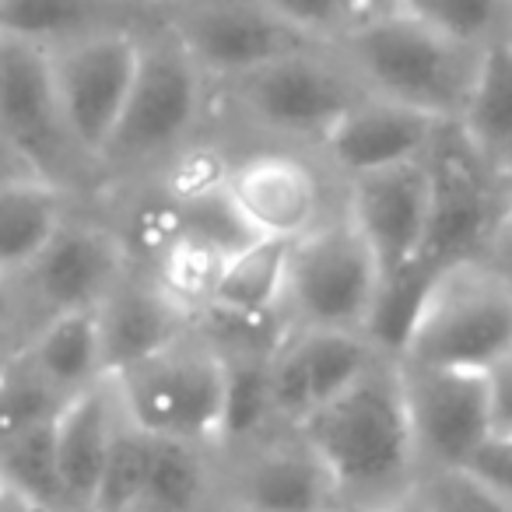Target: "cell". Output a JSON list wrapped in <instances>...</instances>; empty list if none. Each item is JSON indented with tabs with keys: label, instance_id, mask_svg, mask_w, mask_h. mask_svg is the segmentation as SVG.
Returning <instances> with one entry per match:
<instances>
[{
	"label": "cell",
	"instance_id": "cell-6",
	"mask_svg": "<svg viewBox=\"0 0 512 512\" xmlns=\"http://www.w3.org/2000/svg\"><path fill=\"white\" fill-rule=\"evenodd\" d=\"M204 81L207 78L169 32V25L158 32H141L134 85L102 165L137 169L165 162L186 148L204 113Z\"/></svg>",
	"mask_w": 512,
	"mask_h": 512
},
{
	"label": "cell",
	"instance_id": "cell-12",
	"mask_svg": "<svg viewBox=\"0 0 512 512\" xmlns=\"http://www.w3.org/2000/svg\"><path fill=\"white\" fill-rule=\"evenodd\" d=\"M127 242L120 232L88 221H64L39 260L15 278L25 309L39 313V323L57 313L95 309L130 274Z\"/></svg>",
	"mask_w": 512,
	"mask_h": 512
},
{
	"label": "cell",
	"instance_id": "cell-33",
	"mask_svg": "<svg viewBox=\"0 0 512 512\" xmlns=\"http://www.w3.org/2000/svg\"><path fill=\"white\" fill-rule=\"evenodd\" d=\"M463 467L512 505V439L509 435H491Z\"/></svg>",
	"mask_w": 512,
	"mask_h": 512
},
{
	"label": "cell",
	"instance_id": "cell-3",
	"mask_svg": "<svg viewBox=\"0 0 512 512\" xmlns=\"http://www.w3.org/2000/svg\"><path fill=\"white\" fill-rule=\"evenodd\" d=\"M505 355H512V278L481 256L428 281L397 362L488 372Z\"/></svg>",
	"mask_w": 512,
	"mask_h": 512
},
{
	"label": "cell",
	"instance_id": "cell-4",
	"mask_svg": "<svg viewBox=\"0 0 512 512\" xmlns=\"http://www.w3.org/2000/svg\"><path fill=\"white\" fill-rule=\"evenodd\" d=\"M109 383L134 428L186 446H218L225 358L204 337H179L158 355L109 376Z\"/></svg>",
	"mask_w": 512,
	"mask_h": 512
},
{
	"label": "cell",
	"instance_id": "cell-18",
	"mask_svg": "<svg viewBox=\"0 0 512 512\" xmlns=\"http://www.w3.org/2000/svg\"><path fill=\"white\" fill-rule=\"evenodd\" d=\"M442 120L397 102L362 95L320 141L327 162L344 179L365 172L393 169V165L421 162L435 141Z\"/></svg>",
	"mask_w": 512,
	"mask_h": 512
},
{
	"label": "cell",
	"instance_id": "cell-23",
	"mask_svg": "<svg viewBox=\"0 0 512 512\" xmlns=\"http://www.w3.org/2000/svg\"><path fill=\"white\" fill-rule=\"evenodd\" d=\"M453 123L491 169L505 172L512 162V39L481 50L474 85Z\"/></svg>",
	"mask_w": 512,
	"mask_h": 512
},
{
	"label": "cell",
	"instance_id": "cell-38",
	"mask_svg": "<svg viewBox=\"0 0 512 512\" xmlns=\"http://www.w3.org/2000/svg\"><path fill=\"white\" fill-rule=\"evenodd\" d=\"M334 512H425V505L418 502V495H407L397 498V502H386V505H337Z\"/></svg>",
	"mask_w": 512,
	"mask_h": 512
},
{
	"label": "cell",
	"instance_id": "cell-28",
	"mask_svg": "<svg viewBox=\"0 0 512 512\" xmlns=\"http://www.w3.org/2000/svg\"><path fill=\"white\" fill-rule=\"evenodd\" d=\"M67 400L71 397H64L22 348L0 365V442H11L32 428L57 421Z\"/></svg>",
	"mask_w": 512,
	"mask_h": 512
},
{
	"label": "cell",
	"instance_id": "cell-36",
	"mask_svg": "<svg viewBox=\"0 0 512 512\" xmlns=\"http://www.w3.org/2000/svg\"><path fill=\"white\" fill-rule=\"evenodd\" d=\"M18 179H39V176H36V169H32V165L18 155L15 144L0 134V186L18 183Z\"/></svg>",
	"mask_w": 512,
	"mask_h": 512
},
{
	"label": "cell",
	"instance_id": "cell-22",
	"mask_svg": "<svg viewBox=\"0 0 512 512\" xmlns=\"http://www.w3.org/2000/svg\"><path fill=\"white\" fill-rule=\"evenodd\" d=\"M67 218V190L46 179L0 186V278H22Z\"/></svg>",
	"mask_w": 512,
	"mask_h": 512
},
{
	"label": "cell",
	"instance_id": "cell-13",
	"mask_svg": "<svg viewBox=\"0 0 512 512\" xmlns=\"http://www.w3.org/2000/svg\"><path fill=\"white\" fill-rule=\"evenodd\" d=\"M169 32L200 74L218 81H235L299 46H316L295 36L256 0H183L172 11Z\"/></svg>",
	"mask_w": 512,
	"mask_h": 512
},
{
	"label": "cell",
	"instance_id": "cell-19",
	"mask_svg": "<svg viewBox=\"0 0 512 512\" xmlns=\"http://www.w3.org/2000/svg\"><path fill=\"white\" fill-rule=\"evenodd\" d=\"M95 323H99L106 376L158 355L193 327L190 316L158 288L151 274L137 278L134 271L95 306Z\"/></svg>",
	"mask_w": 512,
	"mask_h": 512
},
{
	"label": "cell",
	"instance_id": "cell-31",
	"mask_svg": "<svg viewBox=\"0 0 512 512\" xmlns=\"http://www.w3.org/2000/svg\"><path fill=\"white\" fill-rule=\"evenodd\" d=\"M397 8L477 50L512 39V0H397Z\"/></svg>",
	"mask_w": 512,
	"mask_h": 512
},
{
	"label": "cell",
	"instance_id": "cell-14",
	"mask_svg": "<svg viewBox=\"0 0 512 512\" xmlns=\"http://www.w3.org/2000/svg\"><path fill=\"white\" fill-rule=\"evenodd\" d=\"M428 211H432V179L425 158L344 179V214L369 246L383 285L421 260Z\"/></svg>",
	"mask_w": 512,
	"mask_h": 512
},
{
	"label": "cell",
	"instance_id": "cell-15",
	"mask_svg": "<svg viewBox=\"0 0 512 512\" xmlns=\"http://www.w3.org/2000/svg\"><path fill=\"white\" fill-rule=\"evenodd\" d=\"M383 351L351 330L288 327L271 351V404L281 428L302 418L351 386Z\"/></svg>",
	"mask_w": 512,
	"mask_h": 512
},
{
	"label": "cell",
	"instance_id": "cell-20",
	"mask_svg": "<svg viewBox=\"0 0 512 512\" xmlns=\"http://www.w3.org/2000/svg\"><path fill=\"white\" fill-rule=\"evenodd\" d=\"M120 425V400L109 383L81 390L64 404V411L53 421L57 439V470H60V495L64 512H92L99 498L102 470H106L113 435Z\"/></svg>",
	"mask_w": 512,
	"mask_h": 512
},
{
	"label": "cell",
	"instance_id": "cell-32",
	"mask_svg": "<svg viewBox=\"0 0 512 512\" xmlns=\"http://www.w3.org/2000/svg\"><path fill=\"white\" fill-rule=\"evenodd\" d=\"M414 495L425 512H512V505L484 481H477L467 467L425 470L418 474Z\"/></svg>",
	"mask_w": 512,
	"mask_h": 512
},
{
	"label": "cell",
	"instance_id": "cell-40",
	"mask_svg": "<svg viewBox=\"0 0 512 512\" xmlns=\"http://www.w3.org/2000/svg\"><path fill=\"white\" fill-rule=\"evenodd\" d=\"M502 179H505V190H509V197H512V162H509V165H505Z\"/></svg>",
	"mask_w": 512,
	"mask_h": 512
},
{
	"label": "cell",
	"instance_id": "cell-21",
	"mask_svg": "<svg viewBox=\"0 0 512 512\" xmlns=\"http://www.w3.org/2000/svg\"><path fill=\"white\" fill-rule=\"evenodd\" d=\"M288 249H292V242L253 239L239 253L228 256L218 288H214L211 306L200 316H218V320H239V323L285 320L281 306H285Z\"/></svg>",
	"mask_w": 512,
	"mask_h": 512
},
{
	"label": "cell",
	"instance_id": "cell-35",
	"mask_svg": "<svg viewBox=\"0 0 512 512\" xmlns=\"http://www.w3.org/2000/svg\"><path fill=\"white\" fill-rule=\"evenodd\" d=\"M488 397H491V421H495V435L512 432V355L495 362L488 372Z\"/></svg>",
	"mask_w": 512,
	"mask_h": 512
},
{
	"label": "cell",
	"instance_id": "cell-24",
	"mask_svg": "<svg viewBox=\"0 0 512 512\" xmlns=\"http://www.w3.org/2000/svg\"><path fill=\"white\" fill-rule=\"evenodd\" d=\"M106 29H134L127 0H0V36L43 50Z\"/></svg>",
	"mask_w": 512,
	"mask_h": 512
},
{
	"label": "cell",
	"instance_id": "cell-41",
	"mask_svg": "<svg viewBox=\"0 0 512 512\" xmlns=\"http://www.w3.org/2000/svg\"><path fill=\"white\" fill-rule=\"evenodd\" d=\"M509 439H512V432H509Z\"/></svg>",
	"mask_w": 512,
	"mask_h": 512
},
{
	"label": "cell",
	"instance_id": "cell-25",
	"mask_svg": "<svg viewBox=\"0 0 512 512\" xmlns=\"http://www.w3.org/2000/svg\"><path fill=\"white\" fill-rule=\"evenodd\" d=\"M36 369L57 386L64 397H78L81 390L106 379L102 365V341L95 309H78V313H57L32 330L25 344Z\"/></svg>",
	"mask_w": 512,
	"mask_h": 512
},
{
	"label": "cell",
	"instance_id": "cell-27",
	"mask_svg": "<svg viewBox=\"0 0 512 512\" xmlns=\"http://www.w3.org/2000/svg\"><path fill=\"white\" fill-rule=\"evenodd\" d=\"M225 264H228L225 249L176 232V239L155 256L151 278H155L158 288L197 323V316L207 313V306H211L214 288H218Z\"/></svg>",
	"mask_w": 512,
	"mask_h": 512
},
{
	"label": "cell",
	"instance_id": "cell-30",
	"mask_svg": "<svg viewBox=\"0 0 512 512\" xmlns=\"http://www.w3.org/2000/svg\"><path fill=\"white\" fill-rule=\"evenodd\" d=\"M256 4L306 43L334 46L376 15L390 11L397 0H256Z\"/></svg>",
	"mask_w": 512,
	"mask_h": 512
},
{
	"label": "cell",
	"instance_id": "cell-39",
	"mask_svg": "<svg viewBox=\"0 0 512 512\" xmlns=\"http://www.w3.org/2000/svg\"><path fill=\"white\" fill-rule=\"evenodd\" d=\"M0 512H43V509H39L36 502H29L25 495H18V491L0 484Z\"/></svg>",
	"mask_w": 512,
	"mask_h": 512
},
{
	"label": "cell",
	"instance_id": "cell-17",
	"mask_svg": "<svg viewBox=\"0 0 512 512\" xmlns=\"http://www.w3.org/2000/svg\"><path fill=\"white\" fill-rule=\"evenodd\" d=\"M228 200L256 239L295 242L323 221V183L288 151H260L228 169Z\"/></svg>",
	"mask_w": 512,
	"mask_h": 512
},
{
	"label": "cell",
	"instance_id": "cell-11",
	"mask_svg": "<svg viewBox=\"0 0 512 512\" xmlns=\"http://www.w3.org/2000/svg\"><path fill=\"white\" fill-rule=\"evenodd\" d=\"M418 467H463L495 435L484 372L400 365Z\"/></svg>",
	"mask_w": 512,
	"mask_h": 512
},
{
	"label": "cell",
	"instance_id": "cell-9",
	"mask_svg": "<svg viewBox=\"0 0 512 512\" xmlns=\"http://www.w3.org/2000/svg\"><path fill=\"white\" fill-rule=\"evenodd\" d=\"M60 116L74 148L92 165H102L141 57V32L106 29L46 50Z\"/></svg>",
	"mask_w": 512,
	"mask_h": 512
},
{
	"label": "cell",
	"instance_id": "cell-34",
	"mask_svg": "<svg viewBox=\"0 0 512 512\" xmlns=\"http://www.w3.org/2000/svg\"><path fill=\"white\" fill-rule=\"evenodd\" d=\"M25 313H29V309H25L15 281L0 278V365L8 362V358H15L18 351L29 344L32 330H36L25 320Z\"/></svg>",
	"mask_w": 512,
	"mask_h": 512
},
{
	"label": "cell",
	"instance_id": "cell-29",
	"mask_svg": "<svg viewBox=\"0 0 512 512\" xmlns=\"http://www.w3.org/2000/svg\"><path fill=\"white\" fill-rule=\"evenodd\" d=\"M0 484L36 502L43 512H64L53 421L11 442H0Z\"/></svg>",
	"mask_w": 512,
	"mask_h": 512
},
{
	"label": "cell",
	"instance_id": "cell-37",
	"mask_svg": "<svg viewBox=\"0 0 512 512\" xmlns=\"http://www.w3.org/2000/svg\"><path fill=\"white\" fill-rule=\"evenodd\" d=\"M488 260H491V264H495V267H502V271L512 278V211L505 214L502 228H498L495 242H491V249H488Z\"/></svg>",
	"mask_w": 512,
	"mask_h": 512
},
{
	"label": "cell",
	"instance_id": "cell-8",
	"mask_svg": "<svg viewBox=\"0 0 512 512\" xmlns=\"http://www.w3.org/2000/svg\"><path fill=\"white\" fill-rule=\"evenodd\" d=\"M225 85L232 106L256 130L316 144L365 95L330 46H299Z\"/></svg>",
	"mask_w": 512,
	"mask_h": 512
},
{
	"label": "cell",
	"instance_id": "cell-2",
	"mask_svg": "<svg viewBox=\"0 0 512 512\" xmlns=\"http://www.w3.org/2000/svg\"><path fill=\"white\" fill-rule=\"evenodd\" d=\"M330 50L341 57L365 95L446 123L456 120L467 102L484 46L477 50L456 43L393 4Z\"/></svg>",
	"mask_w": 512,
	"mask_h": 512
},
{
	"label": "cell",
	"instance_id": "cell-26",
	"mask_svg": "<svg viewBox=\"0 0 512 512\" xmlns=\"http://www.w3.org/2000/svg\"><path fill=\"white\" fill-rule=\"evenodd\" d=\"M271 351H221L225 358V407H221V449H242L285 432L271 404Z\"/></svg>",
	"mask_w": 512,
	"mask_h": 512
},
{
	"label": "cell",
	"instance_id": "cell-1",
	"mask_svg": "<svg viewBox=\"0 0 512 512\" xmlns=\"http://www.w3.org/2000/svg\"><path fill=\"white\" fill-rule=\"evenodd\" d=\"M323 463L341 505H386L418 488V453L407 418L404 376L379 355L351 386L292 428Z\"/></svg>",
	"mask_w": 512,
	"mask_h": 512
},
{
	"label": "cell",
	"instance_id": "cell-16",
	"mask_svg": "<svg viewBox=\"0 0 512 512\" xmlns=\"http://www.w3.org/2000/svg\"><path fill=\"white\" fill-rule=\"evenodd\" d=\"M225 491L228 512H334L341 505L323 463L292 428L235 449Z\"/></svg>",
	"mask_w": 512,
	"mask_h": 512
},
{
	"label": "cell",
	"instance_id": "cell-7",
	"mask_svg": "<svg viewBox=\"0 0 512 512\" xmlns=\"http://www.w3.org/2000/svg\"><path fill=\"white\" fill-rule=\"evenodd\" d=\"M379 288V267L348 214L323 218L288 249L285 327L365 334Z\"/></svg>",
	"mask_w": 512,
	"mask_h": 512
},
{
	"label": "cell",
	"instance_id": "cell-10",
	"mask_svg": "<svg viewBox=\"0 0 512 512\" xmlns=\"http://www.w3.org/2000/svg\"><path fill=\"white\" fill-rule=\"evenodd\" d=\"M0 134L15 144L39 179L67 193L78 172L92 165L64 127L46 50L11 36H0Z\"/></svg>",
	"mask_w": 512,
	"mask_h": 512
},
{
	"label": "cell",
	"instance_id": "cell-5",
	"mask_svg": "<svg viewBox=\"0 0 512 512\" xmlns=\"http://www.w3.org/2000/svg\"><path fill=\"white\" fill-rule=\"evenodd\" d=\"M432 179V211L421 260L414 267L435 278L460 260L488 256L505 214L512 211V197L505 179L491 169L453 120L439 123L435 141L425 155Z\"/></svg>",
	"mask_w": 512,
	"mask_h": 512
}]
</instances>
